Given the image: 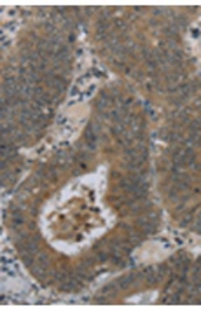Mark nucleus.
<instances>
[{"label":"nucleus","instance_id":"f257e3e1","mask_svg":"<svg viewBox=\"0 0 201 314\" xmlns=\"http://www.w3.org/2000/svg\"><path fill=\"white\" fill-rule=\"evenodd\" d=\"M135 279H137V276H135V274H128V276H124V278H119V281H116V285H117L119 288H123V290H124V288H128V286H130Z\"/></svg>","mask_w":201,"mask_h":314},{"label":"nucleus","instance_id":"f03ea898","mask_svg":"<svg viewBox=\"0 0 201 314\" xmlns=\"http://www.w3.org/2000/svg\"><path fill=\"white\" fill-rule=\"evenodd\" d=\"M23 223H25V220H23V217L16 213V217L12 218V225H14V227H19V225H23Z\"/></svg>","mask_w":201,"mask_h":314},{"label":"nucleus","instance_id":"7ed1b4c3","mask_svg":"<svg viewBox=\"0 0 201 314\" xmlns=\"http://www.w3.org/2000/svg\"><path fill=\"white\" fill-rule=\"evenodd\" d=\"M47 260H49V257H47L46 253H40V255L37 257V264H42V265H47Z\"/></svg>","mask_w":201,"mask_h":314},{"label":"nucleus","instance_id":"20e7f679","mask_svg":"<svg viewBox=\"0 0 201 314\" xmlns=\"http://www.w3.org/2000/svg\"><path fill=\"white\" fill-rule=\"evenodd\" d=\"M56 279H58L60 283H65V281L68 279V274H67V272H60V274H56Z\"/></svg>","mask_w":201,"mask_h":314},{"label":"nucleus","instance_id":"39448f33","mask_svg":"<svg viewBox=\"0 0 201 314\" xmlns=\"http://www.w3.org/2000/svg\"><path fill=\"white\" fill-rule=\"evenodd\" d=\"M98 260H102V262L109 260V253H105V251H100V253H98Z\"/></svg>","mask_w":201,"mask_h":314}]
</instances>
